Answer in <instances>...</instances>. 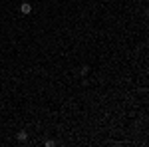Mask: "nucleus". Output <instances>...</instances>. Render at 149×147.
Masks as SVG:
<instances>
[{
  "instance_id": "obj_1",
  "label": "nucleus",
  "mask_w": 149,
  "mask_h": 147,
  "mask_svg": "<svg viewBox=\"0 0 149 147\" xmlns=\"http://www.w3.org/2000/svg\"><path fill=\"white\" fill-rule=\"evenodd\" d=\"M20 12H22V14H30V12H32V4H30V2H22V4H20Z\"/></svg>"
},
{
  "instance_id": "obj_2",
  "label": "nucleus",
  "mask_w": 149,
  "mask_h": 147,
  "mask_svg": "<svg viewBox=\"0 0 149 147\" xmlns=\"http://www.w3.org/2000/svg\"><path fill=\"white\" fill-rule=\"evenodd\" d=\"M16 139H18V141H26V139H28V133H26V131H18V133H16Z\"/></svg>"
},
{
  "instance_id": "obj_3",
  "label": "nucleus",
  "mask_w": 149,
  "mask_h": 147,
  "mask_svg": "<svg viewBox=\"0 0 149 147\" xmlns=\"http://www.w3.org/2000/svg\"><path fill=\"white\" fill-rule=\"evenodd\" d=\"M80 74H81V76H84V78H86V76H88V74H90V66H81Z\"/></svg>"
},
{
  "instance_id": "obj_4",
  "label": "nucleus",
  "mask_w": 149,
  "mask_h": 147,
  "mask_svg": "<svg viewBox=\"0 0 149 147\" xmlns=\"http://www.w3.org/2000/svg\"><path fill=\"white\" fill-rule=\"evenodd\" d=\"M54 145H56V141H54V139H48V141H46V147H54Z\"/></svg>"
}]
</instances>
